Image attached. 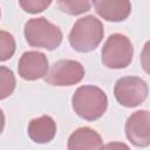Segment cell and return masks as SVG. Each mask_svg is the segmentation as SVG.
<instances>
[{
  "mask_svg": "<svg viewBox=\"0 0 150 150\" xmlns=\"http://www.w3.org/2000/svg\"><path fill=\"white\" fill-rule=\"evenodd\" d=\"M56 135V122L48 115L33 118L28 124L29 138L39 144L50 142Z\"/></svg>",
  "mask_w": 150,
  "mask_h": 150,
  "instance_id": "obj_11",
  "label": "cell"
},
{
  "mask_svg": "<svg viewBox=\"0 0 150 150\" xmlns=\"http://www.w3.org/2000/svg\"><path fill=\"white\" fill-rule=\"evenodd\" d=\"M49 63L46 54L38 50L25 52L18 64L19 75L26 81H35L47 75Z\"/></svg>",
  "mask_w": 150,
  "mask_h": 150,
  "instance_id": "obj_8",
  "label": "cell"
},
{
  "mask_svg": "<svg viewBox=\"0 0 150 150\" xmlns=\"http://www.w3.org/2000/svg\"><path fill=\"white\" fill-rule=\"evenodd\" d=\"M91 5L101 18L112 22L125 20L131 12V2L128 0H94Z\"/></svg>",
  "mask_w": 150,
  "mask_h": 150,
  "instance_id": "obj_9",
  "label": "cell"
},
{
  "mask_svg": "<svg viewBox=\"0 0 150 150\" xmlns=\"http://www.w3.org/2000/svg\"><path fill=\"white\" fill-rule=\"evenodd\" d=\"M0 15H1V12H0Z\"/></svg>",
  "mask_w": 150,
  "mask_h": 150,
  "instance_id": "obj_18",
  "label": "cell"
},
{
  "mask_svg": "<svg viewBox=\"0 0 150 150\" xmlns=\"http://www.w3.org/2000/svg\"><path fill=\"white\" fill-rule=\"evenodd\" d=\"M71 105L81 118L96 121L105 112L108 97L105 93L96 86H81L75 90L71 97Z\"/></svg>",
  "mask_w": 150,
  "mask_h": 150,
  "instance_id": "obj_1",
  "label": "cell"
},
{
  "mask_svg": "<svg viewBox=\"0 0 150 150\" xmlns=\"http://www.w3.org/2000/svg\"><path fill=\"white\" fill-rule=\"evenodd\" d=\"M102 145L101 135L89 127L77 128L70 134L67 142L68 150H100Z\"/></svg>",
  "mask_w": 150,
  "mask_h": 150,
  "instance_id": "obj_10",
  "label": "cell"
},
{
  "mask_svg": "<svg viewBox=\"0 0 150 150\" xmlns=\"http://www.w3.org/2000/svg\"><path fill=\"white\" fill-rule=\"evenodd\" d=\"M50 4H52L50 0H20L19 1V5L22 7V9L30 14L43 12Z\"/></svg>",
  "mask_w": 150,
  "mask_h": 150,
  "instance_id": "obj_15",
  "label": "cell"
},
{
  "mask_svg": "<svg viewBox=\"0 0 150 150\" xmlns=\"http://www.w3.org/2000/svg\"><path fill=\"white\" fill-rule=\"evenodd\" d=\"M23 33L30 47L45 48L47 50L56 49L63 38L61 29L43 16L29 19L25 23Z\"/></svg>",
  "mask_w": 150,
  "mask_h": 150,
  "instance_id": "obj_3",
  "label": "cell"
},
{
  "mask_svg": "<svg viewBox=\"0 0 150 150\" xmlns=\"http://www.w3.org/2000/svg\"><path fill=\"white\" fill-rule=\"evenodd\" d=\"M148 84L137 76H124L116 81L114 95L116 101L127 108H135L148 97Z\"/></svg>",
  "mask_w": 150,
  "mask_h": 150,
  "instance_id": "obj_5",
  "label": "cell"
},
{
  "mask_svg": "<svg viewBox=\"0 0 150 150\" xmlns=\"http://www.w3.org/2000/svg\"><path fill=\"white\" fill-rule=\"evenodd\" d=\"M16 80L12 69L5 66H0V100H5L11 96L15 89Z\"/></svg>",
  "mask_w": 150,
  "mask_h": 150,
  "instance_id": "obj_12",
  "label": "cell"
},
{
  "mask_svg": "<svg viewBox=\"0 0 150 150\" xmlns=\"http://www.w3.org/2000/svg\"><path fill=\"white\" fill-rule=\"evenodd\" d=\"M100 150H130V148L123 142H110L102 145Z\"/></svg>",
  "mask_w": 150,
  "mask_h": 150,
  "instance_id": "obj_16",
  "label": "cell"
},
{
  "mask_svg": "<svg viewBox=\"0 0 150 150\" xmlns=\"http://www.w3.org/2000/svg\"><path fill=\"white\" fill-rule=\"evenodd\" d=\"M60 9L70 15H79L90 9L91 2L87 0H60L57 1Z\"/></svg>",
  "mask_w": 150,
  "mask_h": 150,
  "instance_id": "obj_13",
  "label": "cell"
},
{
  "mask_svg": "<svg viewBox=\"0 0 150 150\" xmlns=\"http://www.w3.org/2000/svg\"><path fill=\"white\" fill-rule=\"evenodd\" d=\"M84 76V67L75 60H59L56 61L47 75L45 76V81L55 87H66L74 86L82 81Z\"/></svg>",
  "mask_w": 150,
  "mask_h": 150,
  "instance_id": "obj_6",
  "label": "cell"
},
{
  "mask_svg": "<svg viewBox=\"0 0 150 150\" xmlns=\"http://www.w3.org/2000/svg\"><path fill=\"white\" fill-rule=\"evenodd\" d=\"M125 135L131 144L146 148L150 144V114L148 110H137L125 122Z\"/></svg>",
  "mask_w": 150,
  "mask_h": 150,
  "instance_id": "obj_7",
  "label": "cell"
},
{
  "mask_svg": "<svg viewBox=\"0 0 150 150\" xmlns=\"http://www.w3.org/2000/svg\"><path fill=\"white\" fill-rule=\"evenodd\" d=\"M104 36L103 25L94 15L80 18L69 33L70 46L80 53H89L98 47Z\"/></svg>",
  "mask_w": 150,
  "mask_h": 150,
  "instance_id": "obj_2",
  "label": "cell"
},
{
  "mask_svg": "<svg viewBox=\"0 0 150 150\" xmlns=\"http://www.w3.org/2000/svg\"><path fill=\"white\" fill-rule=\"evenodd\" d=\"M4 128H5V114H4V111L0 109V135H1L2 131H4Z\"/></svg>",
  "mask_w": 150,
  "mask_h": 150,
  "instance_id": "obj_17",
  "label": "cell"
},
{
  "mask_svg": "<svg viewBox=\"0 0 150 150\" xmlns=\"http://www.w3.org/2000/svg\"><path fill=\"white\" fill-rule=\"evenodd\" d=\"M102 63L110 69H122L128 67L134 56V47L129 38L124 34H111L102 47Z\"/></svg>",
  "mask_w": 150,
  "mask_h": 150,
  "instance_id": "obj_4",
  "label": "cell"
},
{
  "mask_svg": "<svg viewBox=\"0 0 150 150\" xmlns=\"http://www.w3.org/2000/svg\"><path fill=\"white\" fill-rule=\"evenodd\" d=\"M15 48L14 36L6 30H0V62L9 60L14 55Z\"/></svg>",
  "mask_w": 150,
  "mask_h": 150,
  "instance_id": "obj_14",
  "label": "cell"
}]
</instances>
